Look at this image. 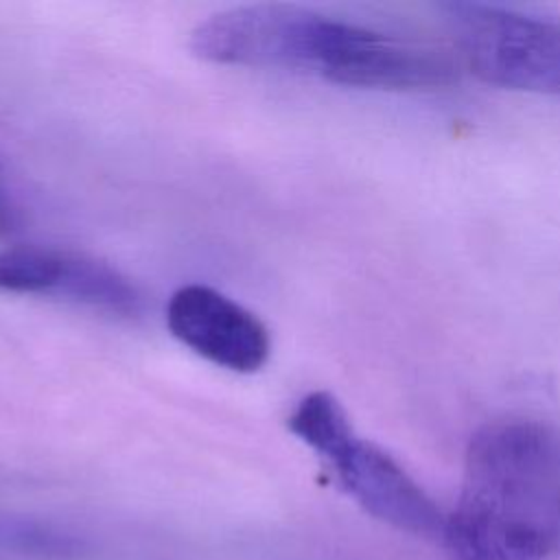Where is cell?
<instances>
[{"instance_id":"1","label":"cell","mask_w":560,"mask_h":560,"mask_svg":"<svg viewBox=\"0 0 560 560\" xmlns=\"http://www.w3.org/2000/svg\"><path fill=\"white\" fill-rule=\"evenodd\" d=\"M560 433L499 420L468 442L464 488L446 516V560H545L558 547Z\"/></svg>"},{"instance_id":"2","label":"cell","mask_w":560,"mask_h":560,"mask_svg":"<svg viewBox=\"0 0 560 560\" xmlns=\"http://www.w3.org/2000/svg\"><path fill=\"white\" fill-rule=\"evenodd\" d=\"M470 70L486 83L560 94V22L483 2L444 4Z\"/></svg>"},{"instance_id":"3","label":"cell","mask_w":560,"mask_h":560,"mask_svg":"<svg viewBox=\"0 0 560 560\" xmlns=\"http://www.w3.org/2000/svg\"><path fill=\"white\" fill-rule=\"evenodd\" d=\"M308 72L332 83L374 90H427L457 81V66L446 55L322 13L313 33Z\"/></svg>"},{"instance_id":"4","label":"cell","mask_w":560,"mask_h":560,"mask_svg":"<svg viewBox=\"0 0 560 560\" xmlns=\"http://www.w3.org/2000/svg\"><path fill=\"white\" fill-rule=\"evenodd\" d=\"M166 326L195 354L230 372H258L271 354L267 326L208 284L179 287L166 304Z\"/></svg>"},{"instance_id":"5","label":"cell","mask_w":560,"mask_h":560,"mask_svg":"<svg viewBox=\"0 0 560 560\" xmlns=\"http://www.w3.org/2000/svg\"><path fill=\"white\" fill-rule=\"evenodd\" d=\"M328 464L346 492L374 518L400 532L442 536L446 516L381 446L354 435Z\"/></svg>"},{"instance_id":"6","label":"cell","mask_w":560,"mask_h":560,"mask_svg":"<svg viewBox=\"0 0 560 560\" xmlns=\"http://www.w3.org/2000/svg\"><path fill=\"white\" fill-rule=\"evenodd\" d=\"M112 284L107 262L44 245L0 249V291L52 293L98 306Z\"/></svg>"},{"instance_id":"7","label":"cell","mask_w":560,"mask_h":560,"mask_svg":"<svg viewBox=\"0 0 560 560\" xmlns=\"http://www.w3.org/2000/svg\"><path fill=\"white\" fill-rule=\"evenodd\" d=\"M289 431L330 462L357 433L341 402L328 392L306 394L289 416Z\"/></svg>"},{"instance_id":"8","label":"cell","mask_w":560,"mask_h":560,"mask_svg":"<svg viewBox=\"0 0 560 560\" xmlns=\"http://www.w3.org/2000/svg\"><path fill=\"white\" fill-rule=\"evenodd\" d=\"M79 547L77 536L52 523L0 514V556L61 558L77 553Z\"/></svg>"},{"instance_id":"9","label":"cell","mask_w":560,"mask_h":560,"mask_svg":"<svg viewBox=\"0 0 560 560\" xmlns=\"http://www.w3.org/2000/svg\"><path fill=\"white\" fill-rule=\"evenodd\" d=\"M11 225V217H9V210H7V203H4V197H2V188H0V234H4Z\"/></svg>"}]
</instances>
